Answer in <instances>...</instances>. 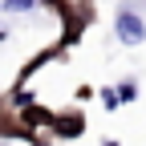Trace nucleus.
<instances>
[{"label":"nucleus","instance_id":"1","mask_svg":"<svg viewBox=\"0 0 146 146\" xmlns=\"http://www.w3.org/2000/svg\"><path fill=\"white\" fill-rule=\"evenodd\" d=\"M118 41L122 45H142L146 41V21L134 12H118Z\"/></svg>","mask_w":146,"mask_h":146},{"label":"nucleus","instance_id":"2","mask_svg":"<svg viewBox=\"0 0 146 146\" xmlns=\"http://www.w3.org/2000/svg\"><path fill=\"white\" fill-rule=\"evenodd\" d=\"M118 94H122V102H130V98L138 94V85H134V81H122V85H118Z\"/></svg>","mask_w":146,"mask_h":146},{"label":"nucleus","instance_id":"3","mask_svg":"<svg viewBox=\"0 0 146 146\" xmlns=\"http://www.w3.org/2000/svg\"><path fill=\"white\" fill-rule=\"evenodd\" d=\"M102 102H106V110H114V106H122V94H110V89H102Z\"/></svg>","mask_w":146,"mask_h":146},{"label":"nucleus","instance_id":"4","mask_svg":"<svg viewBox=\"0 0 146 146\" xmlns=\"http://www.w3.org/2000/svg\"><path fill=\"white\" fill-rule=\"evenodd\" d=\"M33 0H8V8H29Z\"/></svg>","mask_w":146,"mask_h":146},{"label":"nucleus","instance_id":"5","mask_svg":"<svg viewBox=\"0 0 146 146\" xmlns=\"http://www.w3.org/2000/svg\"><path fill=\"white\" fill-rule=\"evenodd\" d=\"M106 146H118V142H106Z\"/></svg>","mask_w":146,"mask_h":146}]
</instances>
